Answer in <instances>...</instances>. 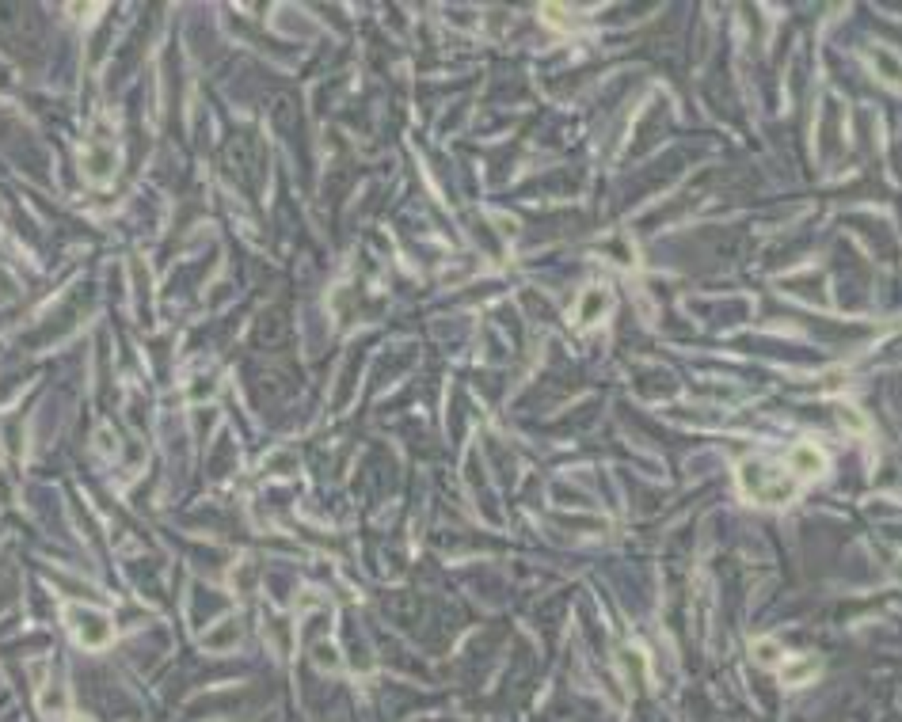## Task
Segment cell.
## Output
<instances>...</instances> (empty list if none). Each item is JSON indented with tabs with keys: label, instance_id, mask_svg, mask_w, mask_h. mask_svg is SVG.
I'll return each instance as SVG.
<instances>
[{
	"label": "cell",
	"instance_id": "obj_7",
	"mask_svg": "<svg viewBox=\"0 0 902 722\" xmlns=\"http://www.w3.org/2000/svg\"><path fill=\"white\" fill-rule=\"evenodd\" d=\"M841 418H845V426H849V430H864V418L853 415V410H841Z\"/></svg>",
	"mask_w": 902,
	"mask_h": 722
},
{
	"label": "cell",
	"instance_id": "obj_8",
	"mask_svg": "<svg viewBox=\"0 0 902 722\" xmlns=\"http://www.w3.org/2000/svg\"><path fill=\"white\" fill-rule=\"evenodd\" d=\"M73 722H92V718H73Z\"/></svg>",
	"mask_w": 902,
	"mask_h": 722
},
{
	"label": "cell",
	"instance_id": "obj_1",
	"mask_svg": "<svg viewBox=\"0 0 902 722\" xmlns=\"http://www.w3.org/2000/svg\"><path fill=\"white\" fill-rule=\"evenodd\" d=\"M739 483L746 498L765 506H780L796 494V479H788L785 472H777L773 464H762V460H746L739 468Z\"/></svg>",
	"mask_w": 902,
	"mask_h": 722
},
{
	"label": "cell",
	"instance_id": "obj_2",
	"mask_svg": "<svg viewBox=\"0 0 902 722\" xmlns=\"http://www.w3.org/2000/svg\"><path fill=\"white\" fill-rule=\"evenodd\" d=\"M792 472L799 475V479H815V475H822L827 472V457L815 449V445H799L796 452H792Z\"/></svg>",
	"mask_w": 902,
	"mask_h": 722
},
{
	"label": "cell",
	"instance_id": "obj_5",
	"mask_svg": "<svg viewBox=\"0 0 902 722\" xmlns=\"http://www.w3.org/2000/svg\"><path fill=\"white\" fill-rule=\"evenodd\" d=\"M606 308H609L606 293H602V289H594V293H590V304H587V308H579V324H590V319L598 316V312H606Z\"/></svg>",
	"mask_w": 902,
	"mask_h": 722
},
{
	"label": "cell",
	"instance_id": "obj_3",
	"mask_svg": "<svg viewBox=\"0 0 902 722\" xmlns=\"http://www.w3.org/2000/svg\"><path fill=\"white\" fill-rule=\"evenodd\" d=\"M88 616V612H84ZM73 620V616H69ZM76 624V639L84 642V647H103L107 639H111V624H107L103 616H88V624H80V620H73Z\"/></svg>",
	"mask_w": 902,
	"mask_h": 722
},
{
	"label": "cell",
	"instance_id": "obj_6",
	"mask_svg": "<svg viewBox=\"0 0 902 722\" xmlns=\"http://www.w3.org/2000/svg\"><path fill=\"white\" fill-rule=\"evenodd\" d=\"M754 658L762 662V665H777V662H780V647H777L773 639H757V642H754Z\"/></svg>",
	"mask_w": 902,
	"mask_h": 722
},
{
	"label": "cell",
	"instance_id": "obj_4",
	"mask_svg": "<svg viewBox=\"0 0 902 722\" xmlns=\"http://www.w3.org/2000/svg\"><path fill=\"white\" fill-rule=\"evenodd\" d=\"M815 673H819V662H811V658H796L792 665H785L780 681H785V684H804V681H811Z\"/></svg>",
	"mask_w": 902,
	"mask_h": 722
}]
</instances>
